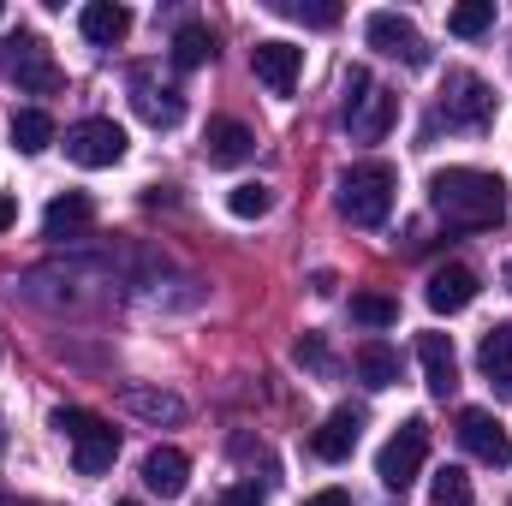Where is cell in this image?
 <instances>
[{
    "label": "cell",
    "instance_id": "6da1fadb",
    "mask_svg": "<svg viewBox=\"0 0 512 506\" xmlns=\"http://www.w3.org/2000/svg\"><path fill=\"white\" fill-rule=\"evenodd\" d=\"M429 203L447 227L465 233H495L507 221V179L483 173V167H441L429 179Z\"/></svg>",
    "mask_w": 512,
    "mask_h": 506
},
{
    "label": "cell",
    "instance_id": "7a4b0ae2",
    "mask_svg": "<svg viewBox=\"0 0 512 506\" xmlns=\"http://www.w3.org/2000/svg\"><path fill=\"white\" fill-rule=\"evenodd\" d=\"M393 191H399V173L387 161H358L340 173V215L352 227H382L393 215Z\"/></svg>",
    "mask_w": 512,
    "mask_h": 506
},
{
    "label": "cell",
    "instance_id": "3957f363",
    "mask_svg": "<svg viewBox=\"0 0 512 506\" xmlns=\"http://www.w3.org/2000/svg\"><path fill=\"white\" fill-rule=\"evenodd\" d=\"M393 120H399V96L370 84L364 66H352L346 72V131H352V143H382Z\"/></svg>",
    "mask_w": 512,
    "mask_h": 506
},
{
    "label": "cell",
    "instance_id": "277c9868",
    "mask_svg": "<svg viewBox=\"0 0 512 506\" xmlns=\"http://www.w3.org/2000/svg\"><path fill=\"white\" fill-rule=\"evenodd\" d=\"M0 78H12L18 90H30V96H54L66 78H60V66H54V54H48V42L42 36H30V30H18V36H0Z\"/></svg>",
    "mask_w": 512,
    "mask_h": 506
},
{
    "label": "cell",
    "instance_id": "5b68a950",
    "mask_svg": "<svg viewBox=\"0 0 512 506\" xmlns=\"http://www.w3.org/2000/svg\"><path fill=\"white\" fill-rule=\"evenodd\" d=\"M423 459H429V423H423V417H411V423H399V435L382 447V459H376V477H382L393 495H405V489L417 483Z\"/></svg>",
    "mask_w": 512,
    "mask_h": 506
},
{
    "label": "cell",
    "instance_id": "8992f818",
    "mask_svg": "<svg viewBox=\"0 0 512 506\" xmlns=\"http://www.w3.org/2000/svg\"><path fill=\"white\" fill-rule=\"evenodd\" d=\"M131 137L120 120H78V126L66 131V161H78V167H114V161H126Z\"/></svg>",
    "mask_w": 512,
    "mask_h": 506
},
{
    "label": "cell",
    "instance_id": "52a82bcc",
    "mask_svg": "<svg viewBox=\"0 0 512 506\" xmlns=\"http://www.w3.org/2000/svg\"><path fill=\"white\" fill-rule=\"evenodd\" d=\"M441 114H447V126H459V131H483L495 120V90H489L477 72H447Z\"/></svg>",
    "mask_w": 512,
    "mask_h": 506
},
{
    "label": "cell",
    "instance_id": "ba28073f",
    "mask_svg": "<svg viewBox=\"0 0 512 506\" xmlns=\"http://www.w3.org/2000/svg\"><path fill=\"white\" fill-rule=\"evenodd\" d=\"M459 447H465L477 465H495V471H507L512 465L507 423H501L495 411H483V405H465V411H459Z\"/></svg>",
    "mask_w": 512,
    "mask_h": 506
},
{
    "label": "cell",
    "instance_id": "9c48e42d",
    "mask_svg": "<svg viewBox=\"0 0 512 506\" xmlns=\"http://www.w3.org/2000/svg\"><path fill=\"white\" fill-rule=\"evenodd\" d=\"M364 36H370V48H382V54H393V60H405V66H423V60H429V42H423L417 24L399 18V12H370Z\"/></svg>",
    "mask_w": 512,
    "mask_h": 506
},
{
    "label": "cell",
    "instance_id": "30bf717a",
    "mask_svg": "<svg viewBox=\"0 0 512 506\" xmlns=\"http://www.w3.org/2000/svg\"><path fill=\"white\" fill-rule=\"evenodd\" d=\"M298 66H304V48H292V42H256L251 48L256 84H268L274 96H292L298 90Z\"/></svg>",
    "mask_w": 512,
    "mask_h": 506
},
{
    "label": "cell",
    "instance_id": "8fae6325",
    "mask_svg": "<svg viewBox=\"0 0 512 506\" xmlns=\"http://www.w3.org/2000/svg\"><path fill=\"white\" fill-rule=\"evenodd\" d=\"M358 435H364V411L340 405V411H328V417H322V429L310 435V453H316L322 465H340V459H352Z\"/></svg>",
    "mask_w": 512,
    "mask_h": 506
},
{
    "label": "cell",
    "instance_id": "7c38bea8",
    "mask_svg": "<svg viewBox=\"0 0 512 506\" xmlns=\"http://www.w3.org/2000/svg\"><path fill=\"white\" fill-rule=\"evenodd\" d=\"M423 298H429V310H435V316H459V310H471V298H477V274H471L465 262H447V268H435V274H429Z\"/></svg>",
    "mask_w": 512,
    "mask_h": 506
},
{
    "label": "cell",
    "instance_id": "4fadbf2b",
    "mask_svg": "<svg viewBox=\"0 0 512 506\" xmlns=\"http://www.w3.org/2000/svg\"><path fill=\"white\" fill-rule=\"evenodd\" d=\"M90 221H96V203H90L84 191H66V197H54V203L42 209V239H54V245L84 239V233H90Z\"/></svg>",
    "mask_w": 512,
    "mask_h": 506
},
{
    "label": "cell",
    "instance_id": "5bb4252c",
    "mask_svg": "<svg viewBox=\"0 0 512 506\" xmlns=\"http://www.w3.org/2000/svg\"><path fill=\"white\" fill-rule=\"evenodd\" d=\"M203 155H209L215 167H239V161L256 155V131L245 126V120H209V131H203Z\"/></svg>",
    "mask_w": 512,
    "mask_h": 506
},
{
    "label": "cell",
    "instance_id": "9a60e30c",
    "mask_svg": "<svg viewBox=\"0 0 512 506\" xmlns=\"http://www.w3.org/2000/svg\"><path fill=\"white\" fill-rule=\"evenodd\" d=\"M185 483H191V459H185L179 447H155V453L143 459V489H149V495L179 501V495H185Z\"/></svg>",
    "mask_w": 512,
    "mask_h": 506
},
{
    "label": "cell",
    "instance_id": "2e32d148",
    "mask_svg": "<svg viewBox=\"0 0 512 506\" xmlns=\"http://www.w3.org/2000/svg\"><path fill=\"white\" fill-rule=\"evenodd\" d=\"M131 108H137V114H143L149 126H161V131H167V126H179V120H185V96H179L173 84H149L143 72L131 78Z\"/></svg>",
    "mask_w": 512,
    "mask_h": 506
},
{
    "label": "cell",
    "instance_id": "e0dca14e",
    "mask_svg": "<svg viewBox=\"0 0 512 506\" xmlns=\"http://www.w3.org/2000/svg\"><path fill=\"white\" fill-rule=\"evenodd\" d=\"M114 459H120V429L102 417L90 435H78L72 441V465H78V477H102V471H114Z\"/></svg>",
    "mask_w": 512,
    "mask_h": 506
},
{
    "label": "cell",
    "instance_id": "ac0fdd59",
    "mask_svg": "<svg viewBox=\"0 0 512 506\" xmlns=\"http://www.w3.org/2000/svg\"><path fill=\"white\" fill-rule=\"evenodd\" d=\"M417 358H423V376H429V393L447 399L459 387V358H453V340L447 334H417Z\"/></svg>",
    "mask_w": 512,
    "mask_h": 506
},
{
    "label": "cell",
    "instance_id": "d6986e66",
    "mask_svg": "<svg viewBox=\"0 0 512 506\" xmlns=\"http://www.w3.org/2000/svg\"><path fill=\"white\" fill-rule=\"evenodd\" d=\"M120 405H126L131 417H143V423H179V417H185V399H179V393L143 387V381H126V387H120Z\"/></svg>",
    "mask_w": 512,
    "mask_h": 506
},
{
    "label": "cell",
    "instance_id": "ffe728a7",
    "mask_svg": "<svg viewBox=\"0 0 512 506\" xmlns=\"http://www.w3.org/2000/svg\"><path fill=\"white\" fill-rule=\"evenodd\" d=\"M78 30H84V42L114 48V42H126L131 36V12L126 6H114V0H90V6L78 12Z\"/></svg>",
    "mask_w": 512,
    "mask_h": 506
},
{
    "label": "cell",
    "instance_id": "44dd1931",
    "mask_svg": "<svg viewBox=\"0 0 512 506\" xmlns=\"http://www.w3.org/2000/svg\"><path fill=\"white\" fill-rule=\"evenodd\" d=\"M477 370L489 376L495 393H512V322H495L477 346Z\"/></svg>",
    "mask_w": 512,
    "mask_h": 506
},
{
    "label": "cell",
    "instance_id": "7402d4cb",
    "mask_svg": "<svg viewBox=\"0 0 512 506\" xmlns=\"http://www.w3.org/2000/svg\"><path fill=\"white\" fill-rule=\"evenodd\" d=\"M399 370H405V364H399V352H393L387 340H364V346H358V376H364V387L382 393V387L399 381Z\"/></svg>",
    "mask_w": 512,
    "mask_h": 506
},
{
    "label": "cell",
    "instance_id": "603a6c76",
    "mask_svg": "<svg viewBox=\"0 0 512 506\" xmlns=\"http://www.w3.org/2000/svg\"><path fill=\"white\" fill-rule=\"evenodd\" d=\"M209 60H215L209 24H179V30H173V66H179V72H197V66H209Z\"/></svg>",
    "mask_w": 512,
    "mask_h": 506
},
{
    "label": "cell",
    "instance_id": "cb8c5ba5",
    "mask_svg": "<svg viewBox=\"0 0 512 506\" xmlns=\"http://www.w3.org/2000/svg\"><path fill=\"white\" fill-rule=\"evenodd\" d=\"M48 143H54V120H48L42 108H18V114H12V149H18V155H42Z\"/></svg>",
    "mask_w": 512,
    "mask_h": 506
},
{
    "label": "cell",
    "instance_id": "d4e9b609",
    "mask_svg": "<svg viewBox=\"0 0 512 506\" xmlns=\"http://www.w3.org/2000/svg\"><path fill=\"white\" fill-rule=\"evenodd\" d=\"M227 209H233L239 221H262V215L274 209V191H268L262 179H245V185H233V191H227Z\"/></svg>",
    "mask_w": 512,
    "mask_h": 506
},
{
    "label": "cell",
    "instance_id": "484cf974",
    "mask_svg": "<svg viewBox=\"0 0 512 506\" xmlns=\"http://www.w3.org/2000/svg\"><path fill=\"white\" fill-rule=\"evenodd\" d=\"M280 18H298V24H316V30H334L340 24V6L334 0H274Z\"/></svg>",
    "mask_w": 512,
    "mask_h": 506
},
{
    "label": "cell",
    "instance_id": "4316f807",
    "mask_svg": "<svg viewBox=\"0 0 512 506\" xmlns=\"http://www.w3.org/2000/svg\"><path fill=\"white\" fill-rule=\"evenodd\" d=\"M489 24H495V0H465V6H453V12H447V30H453V36H465V42H471V36H483Z\"/></svg>",
    "mask_w": 512,
    "mask_h": 506
},
{
    "label": "cell",
    "instance_id": "83f0119b",
    "mask_svg": "<svg viewBox=\"0 0 512 506\" xmlns=\"http://www.w3.org/2000/svg\"><path fill=\"white\" fill-rule=\"evenodd\" d=\"M352 322H364V328H393V322H399V304H393L387 292H352Z\"/></svg>",
    "mask_w": 512,
    "mask_h": 506
},
{
    "label": "cell",
    "instance_id": "f1b7e54d",
    "mask_svg": "<svg viewBox=\"0 0 512 506\" xmlns=\"http://www.w3.org/2000/svg\"><path fill=\"white\" fill-rule=\"evenodd\" d=\"M429 501H435V506H465V501H471L465 471H459V465H441V471H435V483H429Z\"/></svg>",
    "mask_w": 512,
    "mask_h": 506
},
{
    "label": "cell",
    "instance_id": "f546056e",
    "mask_svg": "<svg viewBox=\"0 0 512 506\" xmlns=\"http://www.w3.org/2000/svg\"><path fill=\"white\" fill-rule=\"evenodd\" d=\"M48 423H54V429H60L66 441H78V435H90V429H96L102 417H96V411H84V405H60V411H54Z\"/></svg>",
    "mask_w": 512,
    "mask_h": 506
},
{
    "label": "cell",
    "instance_id": "4dcf8cb0",
    "mask_svg": "<svg viewBox=\"0 0 512 506\" xmlns=\"http://www.w3.org/2000/svg\"><path fill=\"white\" fill-rule=\"evenodd\" d=\"M292 358H298V364H310V370H328V364H334V358H328V346H322V334H304V340L292 346Z\"/></svg>",
    "mask_w": 512,
    "mask_h": 506
},
{
    "label": "cell",
    "instance_id": "1f68e13d",
    "mask_svg": "<svg viewBox=\"0 0 512 506\" xmlns=\"http://www.w3.org/2000/svg\"><path fill=\"white\" fill-rule=\"evenodd\" d=\"M215 506H262V489H256V483H233Z\"/></svg>",
    "mask_w": 512,
    "mask_h": 506
},
{
    "label": "cell",
    "instance_id": "d6a6232c",
    "mask_svg": "<svg viewBox=\"0 0 512 506\" xmlns=\"http://www.w3.org/2000/svg\"><path fill=\"white\" fill-rule=\"evenodd\" d=\"M304 506H352V501H346V489H322V495H310Z\"/></svg>",
    "mask_w": 512,
    "mask_h": 506
},
{
    "label": "cell",
    "instance_id": "836d02e7",
    "mask_svg": "<svg viewBox=\"0 0 512 506\" xmlns=\"http://www.w3.org/2000/svg\"><path fill=\"white\" fill-rule=\"evenodd\" d=\"M12 221H18V203H12V197H6V191H0V233H6V227H12Z\"/></svg>",
    "mask_w": 512,
    "mask_h": 506
},
{
    "label": "cell",
    "instance_id": "e575fe53",
    "mask_svg": "<svg viewBox=\"0 0 512 506\" xmlns=\"http://www.w3.org/2000/svg\"><path fill=\"white\" fill-rule=\"evenodd\" d=\"M507 286H512V262H507Z\"/></svg>",
    "mask_w": 512,
    "mask_h": 506
},
{
    "label": "cell",
    "instance_id": "d590c367",
    "mask_svg": "<svg viewBox=\"0 0 512 506\" xmlns=\"http://www.w3.org/2000/svg\"><path fill=\"white\" fill-rule=\"evenodd\" d=\"M120 506H143V501H120Z\"/></svg>",
    "mask_w": 512,
    "mask_h": 506
},
{
    "label": "cell",
    "instance_id": "8d00e7d4",
    "mask_svg": "<svg viewBox=\"0 0 512 506\" xmlns=\"http://www.w3.org/2000/svg\"><path fill=\"white\" fill-rule=\"evenodd\" d=\"M0 18H6V6H0Z\"/></svg>",
    "mask_w": 512,
    "mask_h": 506
}]
</instances>
